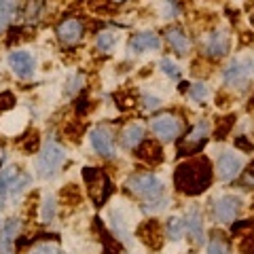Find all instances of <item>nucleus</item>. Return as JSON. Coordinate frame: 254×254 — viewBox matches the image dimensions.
<instances>
[{"label":"nucleus","mask_w":254,"mask_h":254,"mask_svg":"<svg viewBox=\"0 0 254 254\" xmlns=\"http://www.w3.org/2000/svg\"><path fill=\"white\" fill-rule=\"evenodd\" d=\"M21 220L9 218L0 229V254H15V237L19 235Z\"/></svg>","instance_id":"dca6fc26"},{"label":"nucleus","mask_w":254,"mask_h":254,"mask_svg":"<svg viewBox=\"0 0 254 254\" xmlns=\"http://www.w3.org/2000/svg\"><path fill=\"white\" fill-rule=\"evenodd\" d=\"M205 254H231V246H229L227 235L214 229L208 237V248H205Z\"/></svg>","instance_id":"4be33fe9"},{"label":"nucleus","mask_w":254,"mask_h":254,"mask_svg":"<svg viewBox=\"0 0 254 254\" xmlns=\"http://www.w3.org/2000/svg\"><path fill=\"white\" fill-rule=\"evenodd\" d=\"M189 95H190V100H195V102H203V100H208V95H210V87L205 83H195L189 87Z\"/></svg>","instance_id":"7c9ffc66"},{"label":"nucleus","mask_w":254,"mask_h":254,"mask_svg":"<svg viewBox=\"0 0 254 254\" xmlns=\"http://www.w3.org/2000/svg\"><path fill=\"white\" fill-rule=\"evenodd\" d=\"M212 185V165L208 157H190L174 172V187L189 197L201 195Z\"/></svg>","instance_id":"f257e3e1"},{"label":"nucleus","mask_w":254,"mask_h":254,"mask_svg":"<svg viewBox=\"0 0 254 254\" xmlns=\"http://www.w3.org/2000/svg\"><path fill=\"white\" fill-rule=\"evenodd\" d=\"M231 49V36H229V32L225 30H216L208 34L203 43V51L210 55V58H225Z\"/></svg>","instance_id":"9b49d317"},{"label":"nucleus","mask_w":254,"mask_h":254,"mask_svg":"<svg viewBox=\"0 0 254 254\" xmlns=\"http://www.w3.org/2000/svg\"><path fill=\"white\" fill-rule=\"evenodd\" d=\"M165 205H168V199L161 195V197H157V199H150V201H146L144 205H142V210L144 212H148V214H155V212H161Z\"/></svg>","instance_id":"72a5a7b5"},{"label":"nucleus","mask_w":254,"mask_h":254,"mask_svg":"<svg viewBox=\"0 0 254 254\" xmlns=\"http://www.w3.org/2000/svg\"><path fill=\"white\" fill-rule=\"evenodd\" d=\"M89 142H91L93 150L100 157L110 159L115 155V140H113V133H110L106 127H102V125L93 127V129L89 131Z\"/></svg>","instance_id":"9d476101"},{"label":"nucleus","mask_w":254,"mask_h":254,"mask_svg":"<svg viewBox=\"0 0 254 254\" xmlns=\"http://www.w3.org/2000/svg\"><path fill=\"white\" fill-rule=\"evenodd\" d=\"M119 140H121V146L127 148V150H136L142 140H144V125L142 123H129L123 127L121 136H119Z\"/></svg>","instance_id":"6ab92c4d"},{"label":"nucleus","mask_w":254,"mask_h":254,"mask_svg":"<svg viewBox=\"0 0 254 254\" xmlns=\"http://www.w3.org/2000/svg\"><path fill=\"white\" fill-rule=\"evenodd\" d=\"M55 34H58L62 45L72 47L83 38V21L81 19H64L58 26V30H55Z\"/></svg>","instance_id":"4468645a"},{"label":"nucleus","mask_w":254,"mask_h":254,"mask_svg":"<svg viewBox=\"0 0 254 254\" xmlns=\"http://www.w3.org/2000/svg\"><path fill=\"white\" fill-rule=\"evenodd\" d=\"M159 66H161V70H163V72L168 74L170 78H178V76H180V70H178V66H176V64H174L172 60H168V58H163Z\"/></svg>","instance_id":"e433bc0d"},{"label":"nucleus","mask_w":254,"mask_h":254,"mask_svg":"<svg viewBox=\"0 0 254 254\" xmlns=\"http://www.w3.org/2000/svg\"><path fill=\"white\" fill-rule=\"evenodd\" d=\"M248 110H250V113H254V95H252V98H250V104H248Z\"/></svg>","instance_id":"c03bdc74"},{"label":"nucleus","mask_w":254,"mask_h":254,"mask_svg":"<svg viewBox=\"0 0 254 254\" xmlns=\"http://www.w3.org/2000/svg\"><path fill=\"white\" fill-rule=\"evenodd\" d=\"M110 227H113V233L117 237V242H121L127 248H131V231H129V220L123 216V212L119 208H113L110 210Z\"/></svg>","instance_id":"2eb2a0df"},{"label":"nucleus","mask_w":254,"mask_h":254,"mask_svg":"<svg viewBox=\"0 0 254 254\" xmlns=\"http://www.w3.org/2000/svg\"><path fill=\"white\" fill-rule=\"evenodd\" d=\"M60 199H62V203L70 205V208H76V205L81 203V199H83V193H81V189H78L76 185H66L62 189V193H60Z\"/></svg>","instance_id":"393cba45"},{"label":"nucleus","mask_w":254,"mask_h":254,"mask_svg":"<svg viewBox=\"0 0 254 254\" xmlns=\"http://www.w3.org/2000/svg\"><path fill=\"white\" fill-rule=\"evenodd\" d=\"M38 142H41V138H38V131H30L28 136H23L19 140V148L26 155H32V153H36V150H38Z\"/></svg>","instance_id":"c756f323"},{"label":"nucleus","mask_w":254,"mask_h":254,"mask_svg":"<svg viewBox=\"0 0 254 254\" xmlns=\"http://www.w3.org/2000/svg\"><path fill=\"white\" fill-rule=\"evenodd\" d=\"M208 133H210V123L205 121V119H201V121L187 133V138L182 140V144H180V155L199 153V150L205 146V142H208Z\"/></svg>","instance_id":"0eeeda50"},{"label":"nucleus","mask_w":254,"mask_h":254,"mask_svg":"<svg viewBox=\"0 0 254 254\" xmlns=\"http://www.w3.org/2000/svg\"><path fill=\"white\" fill-rule=\"evenodd\" d=\"M165 229H168V237L174 242H178L182 233H185V220L178 218V216H170L168 222H165Z\"/></svg>","instance_id":"cd10ccee"},{"label":"nucleus","mask_w":254,"mask_h":254,"mask_svg":"<svg viewBox=\"0 0 254 254\" xmlns=\"http://www.w3.org/2000/svg\"><path fill=\"white\" fill-rule=\"evenodd\" d=\"M55 212H58V203H55L53 195H47L43 203H41V222H51L55 218Z\"/></svg>","instance_id":"c85d7f7f"},{"label":"nucleus","mask_w":254,"mask_h":254,"mask_svg":"<svg viewBox=\"0 0 254 254\" xmlns=\"http://www.w3.org/2000/svg\"><path fill=\"white\" fill-rule=\"evenodd\" d=\"M136 157L146 165H159L163 161V148L155 140H142V144L136 148Z\"/></svg>","instance_id":"a211bd4d"},{"label":"nucleus","mask_w":254,"mask_h":254,"mask_svg":"<svg viewBox=\"0 0 254 254\" xmlns=\"http://www.w3.org/2000/svg\"><path fill=\"white\" fill-rule=\"evenodd\" d=\"M15 9H17V0H0V32L13 19Z\"/></svg>","instance_id":"a878e982"},{"label":"nucleus","mask_w":254,"mask_h":254,"mask_svg":"<svg viewBox=\"0 0 254 254\" xmlns=\"http://www.w3.org/2000/svg\"><path fill=\"white\" fill-rule=\"evenodd\" d=\"M248 227H254V220H248V222H240V225H233V233H242L244 229Z\"/></svg>","instance_id":"37998d69"},{"label":"nucleus","mask_w":254,"mask_h":254,"mask_svg":"<svg viewBox=\"0 0 254 254\" xmlns=\"http://www.w3.org/2000/svg\"><path fill=\"white\" fill-rule=\"evenodd\" d=\"M66 161V153L64 148L58 144V142L49 140L47 144L41 148L38 153V159H36V176L38 178H51L55 174L60 172V168Z\"/></svg>","instance_id":"7ed1b4c3"},{"label":"nucleus","mask_w":254,"mask_h":254,"mask_svg":"<svg viewBox=\"0 0 254 254\" xmlns=\"http://www.w3.org/2000/svg\"><path fill=\"white\" fill-rule=\"evenodd\" d=\"M30 254H62V250L55 244L45 242V244H36L34 248L30 250Z\"/></svg>","instance_id":"f704fd0d"},{"label":"nucleus","mask_w":254,"mask_h":254,"mask_svg":"<svg viewBox=\"0 0 254 254\" xmlns=\"http://www.w3.org/2000/svg\"><path fill=\"white\" fill-rule=\"evenodd\" d=\"M142 106H144L146 110H157L159 106H161V100L157 98V95H142Z\"/></svg>","instance_id":"a19ab883"},{"label":"nucleus","mask_w":254,"mask_h":254,"mask_svg":"<svg viewBox=\"0 0 254 254\" xmlns=\"http://www.w3.org/2000/svg\"><path fill=\"white\" fill-rule=\"evenodd\" d=\"M83 180L87 185V193L95 205L108 201L110 193H113V182L106 176V172H102L100 168H83Z\"/></svg>","instance_id":"20e7f679"},{"label":"nucleus","mask_w":254,"mask_h":254,"mask_svg":"<svg viewBox=\"0 0 254 254\" xmlns=\"http://www.w3.org/2000/svg\"><path fill=\"white\" fill-rule=\"evenodd\" d=\"M216 174L222 182H229L242 174V159L235 153H222L216 161Z\"/></svg>","instance_id":"ddd939ff"},{"label":"nucleus","mask_w":254,"mask_h":254,"mask_svg":"<svg viewBox=\"0 0 254 254\" xmlns=\"http://www.w3.org/2000/svg\"><path fill=\"white\" fill-rule=\"evenodd\" d=\"M185 231L193 237L197 244H203V216L199 208H190L187 212V218H185Z\"/></svg>","instance_id":"412c9836"},{"label":"nucleus","mask_w":254,"mask_h":254,"mask_svg":"<svg viewBox=\"0 0 254 254\" xmlns=\"http://www.w3.org/2000/svg\"><path fill=\"white\" fill-rule=\"evenodd\" d=\"M242 210V201L235 195H222L214 201V218L218 222H233Z\"/></svg>","instance_id":"1a4fd4ad"},{"label":"nucleus","mask_w":254,"mask_h":254,"mask_svg":"<svg viewBox=\"0 0 254 254\" xmlns=\"http://www.w3.org/2000/svg\"><path fill=\"white\" fill-rule=\"evenodd\" d=\"M252 74V62L250 60H233L222 70V81L229 87H244L250 81Z\"/></svg>","instance_id":"39448f33"},{"label":"nucleus","mask_w":254,"mask_h":254,"mask_svg":"<svg viewBox=\"0 0 254 254\" xmlns=\"http://www.w3.org/2000/svg\"><path fill=\"white\" fill-rule=\"evenodd\" d=\"M252 26H254V15H252Z\"/></svg>","instance_id":"49530a36"},{"label":"nucleus","mask_w":254,"mask_h":254,"mask_svg":"<svg viewBox=\"0 0 254 254\" xmlns=\"http://www.w3.org/2000/svg\"><path fill=\"white\" fill-rule=\"evenodd\" d=\"M161 49V38L155 32H138L129 41L131 53H144V51H159Z\"/></svg>","instance_id":"f3484780"},{"label":"nucleus","mask_w":254,"mask_h":254,"mask_svg":"<svg viewBox=\"0 0 254 254\" xmlns=\"http://www.w3.org/2000/svg\"><path fill=\"white\" fill-rule=\"evenodd\" d=\"M83 85H85V76H83V74H76V76H72V78L68 81V85H66V93H68V95H74Z\"/></svg>","instance_id":"4c0bfd02"},{"label":"nucleus","mask_w":254,"mask_h":254,"mask_svg":"<svg viewBox=\"0 0 254 254\" xmlns=\"http://www.w3.org/2000/svg\"><path fill=\"white\" fill-rule=\"evenodd\" d=\"M136 237L146 246L148 250H161V246L165 242L163 235V227L157 220H144L140 222L136 229Z\"/></svg>","instance_id":"6e6552de"},{"label":"nucleus","mask_w":254,"mask_h":254,"mask_svg":"<svg viewBox=\"0 0 254 254\" xmlns=\"http://www.w3.org/2000/svg\"><path fill=\"white\" fill-rule=\"evenodd\" d=\"M17 176H19V170L15 168V165H9V168H4L2 172H0V208L4 205V199L11 190V185Z\"/></svg>","instance_id":"5701e85b"},{"label":"nucleus","mask_w":254,"mask_h":254,"mask_svg":"<svg viewBox=\"0 0 254 254\" xmlns=\"http://www.w3.org/2000/svg\"><path fill=\"white\" fill-rule=\"evenodd\" d=\"M240 187L242 189H254V161L248 165V170H244L242 178H240Z\"/></svg>","instance_id":"c9c22d12"},{"label":"nucleus","mask_w":254,"mask_h":254,"mask_svg":"<svg viewBox=\"0 0 254 254\" xmlns=\"http://www.w3.org/2000/svg\"><path fill=\"white\" fill-rule=\"evenodd\" d=\"M165 41L170 43V47L174 49L176 55H187L190 51V41L187 36V32L178 28V26H170L165 30Z\"/></svg>","instance_id":"aec40b11"},{"label":"nucleus","mask_w":254,"mask_h":254,"mask_svg":"<svg viewBox=\"0 0 254 254\" xmlns=\"http://www.w3.org/2000/svg\"><path fill=\"white\" fill-rule=\"evenodd\" d=\"M115 43H117V34L113 30H100L98 38H95V49L100 53H110L115 49Z\"/></svg>","instance_id":"b1692460"},{"label":"nucleus","mask_w":254,"mask_h":254,"mask_svg":"<svg viewBox=\"0 0 254 254\" xmlns=\"http://www.w3.org/2000/svg\"><path fill=\"white\" fill-rule=\"evenodd\" d=\"M9 68L17 78H30L36 70V62L28 51H11L9 53Z\"/></svg>","instance_id":"f8f14e48"},{"label":"nucleus","mask_w":254,"mask_h":254,"mask_svg":"<svg viewBox=\"0 0 254 254\" xmlns=\"http://www.w3.org/2000/svg\"><path fill=\"white\" fill-rule=\"evenodd\" d=\"M237 250H240V254H254V231H248L240 237Z\"/></svg>","instance_id":"2f4dec72"},{"label":"nucleus","mask_w":254,"mask_h":254,"mask_svg":"<svg viewBox=\"0 0 254 254\" xmlns=\"http://www.w3.org/2000/svg\"><path fill=\"white\" fill-rule=\"evenodd\" d=\"M235 146L242 148L244 153H252V150H254V144L248 140V136H237V138H235Z\"/></svg>","instance_id":"79ce46f5"},{"label":"nucleus","mask_w":254,"mask_h":254,"mask_svg":"<svg viewBox=\"0 0 254 254\" xmlns=\"http://www.w3.org/2000/svg\"><path fill=\"white\" fill-rule=\"evenodd\" d=\"M13 106H15V95L11 91H2V93H0V113H2V110H9Z\"/></svg>","instance_id":"ea45409f"},{"label":"nucleus","mask_w":254,"mask_h":254,"mask_svg":"<svg viewBox=\"0 0 254 254\" xmlns=\"http://www.w3.org/2000/svg\"><path fill=\"white\" fill-rule=\"evenodd\" d=\"M150 129H153V133L159 140L174 142L180 136L182 123L174 115H159V117H155L153 121H150Z\"/></svg>","instance_id":"423d86ee"},{"label":"nucleus","mask_w":254,"mask_h":254,"mask_svg":"<svg viewBox=\"0 0 254 254\" xmlns=\"http://www.w3.org/2000/svg\"><path fill=\"white\" fill-rule=\"evenodd\" d=\"M110 2H115V4H121V2H125V0H110Z\"/></svg>","instance_id":"a18cd8bd"},{"label":"nucleus","mask_w":254,"mask_h":254,"mask_svg":"<svg viewBox=\"0 0 254 254\" xmlns=\"http://www.w3.org/2000/svg\"><path fill=\"white\" fill-rule=\"evenodd\" d=\"M125 189L129 190L131 195L140 197L144 201L150 199H157V197L163 195V182L159 180L155 174H148V172H142V174H131L125 182Z\"/></svg>","instance_id":"f03ea898"},{"label":"nucleus","mask_w":254,"mask_h":254,"mask_svg":"<svg viewBox=\"0 0 254 254\" xmlns=\"http://www.w3.org/2000/svg\"><path fill=\"white\" fill-rule=\"evenodd\" d=\"M190 74L197 76V78H203V76H210V74H212V68H210L208 62L195 60V62H193V68H190Z\"/></svg>","instance_id":"473e14b6"},{"label":"nucleus","mask_w":254,"mask_h":254,"mask_svg":"<svg viewBox=\"0 0 254 254\" xmlns=\"http://www.w3.org/2000/svg\"><path fill=\"white\" fill-rule=\"evenodd\" d=\"M235 115H227V117H222L218 119V123H216V131H214V138L216 140H225L229 133H231L233 129V125H235Z\"/></svg>","instance_id":"bb28decb"},{"label":"nucleus","mask_w":254,"mask_h":254,"mask_svg":"<svg viewBox=\"0 0 254 254\" xmlns=\"http://www.w3.org/2000/svg\"><path fill=\"white\" fill-rule=\"evenodd\" d=\"M41 6H43V0H30L28 2V11H26V17L32 21L41 15Z\"/></svg>","instance_id":"58836bf2"}]
</instances>
